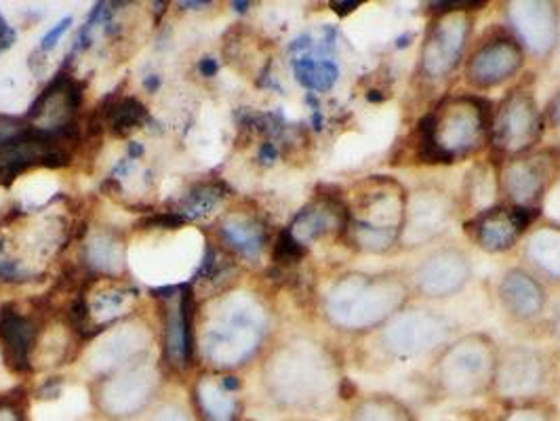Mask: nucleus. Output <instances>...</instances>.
Segmentation results:
<instances>
[{
  "label": "nucleus",
  "mask_w": 560,
  "mask_h": 421,
  "mask_svg": "<svg viewBox=\"0 0 560 421\" xmlns=\"http://www.w3.org/2000/svg\"><path fill=\"white\" fill-rule=\"evenodd\" d=\"M508 34L525 56L546 59L560 43V7L557 2H508Z\"/></svg>",
  "instance_id": "12"
},
{
  "label": "nucleus",
  "mask_w": 560,
  "mask_h": 421,
  "mask_svg": "<svg viewBox=\"0 0 560 421\" xmlns=\"http://www.w3.org/2000/svg\"><path fill=\"white\" fill-rule=\"evenodd\" d=\"M225 241L236 252L257 257L266 245V230L257 220H232L224 225Z\"/></svg>",
  "instance_id": "23"
},
{
  "label": "nucleus",
  "mask_w": 560,
  "mask_h": 421,
  "mask_svg": "<svg viewBox=\"0 0 560 421\" xmlns=\"http://www.w3.org/2000/svg\"><path fill=\"white\" fill-rule=\"evenodd\" d=\"M535 218V211H525L508 202L491 204L472 215V220L466 224V232L478 249L495 255L521 245Z\"/></svg>",
  "instance_id": "14"
},
{
  "label": "nucleus",
  "mask_w": 560,
  "mask_h": 421,
  "mask_svg": "<svg viewBox=\"0 0 560 421\" xmlns=\"http://www.w3.org/2000/svg\"><path fill=\"white\" fill-rule=\"evenodd\" d=\"M493 421H559V416L550 402H541V405L505 407Z\"/></svg>",
  "instance_id": "24"
},
{
  "label": "nucleus",
  "mask_w": 560,
  "mask_h": 421,
  "mask_svg": "<svg viewBox=\"0 0 560 421\" xmlns=\"http://www.w3.org/2000/svg\"><path fill=\"white\" fill-rule=\"evenodd\" d=\"M0 339L2 356L15 373H28L30 348L34 341V325L28 318L15 314L11 306L0 312Z\"/></svg>",
  "instance_id": "20"
},
{
  "label": "nucleus",
  "mask_w": 560,
  "mask_h": 421,
  "mask_svg": "<svg viewBox=\"0 0 560 421\" xmlns=\"http://www.w3.org/2000/svg\"><path fill=\"white\" fill-rule=\"evenodd\" d=\"M343 375L336 359L327 350L310 348L308 359L291 363L289 371L272 386L280 402L300 411H325L341 400Z\"/></svg>",
  "instance_id": "7"
},
{
  "label": "nucleus",
  "mask_w": 560,
  "mask_h": 421,
  "mask_svg": "<svg viewBox=\"0 0 560 421\" xmlns=\"http://www.w3.org/2000/svg\"><path fill=\"white\" fill-rule=\"evenodd\" d=\"M143 84H145V89H148V91H156L161 81H159L156 77H150V79H145V83Z\"/></svg>",
  "instance_id": "39"
},
{
  "label": "nucleus",
  "mask_w": 560,
  "mask_h": 421,
  "mask_svg": "<svg viewBox=\"0 0 560 421\" xmlns=\"http://www.w3.org/2000/svg\"><path fill=\"white\" fill-rule=\"evenodd\" d=\"M498 300L516 323L539 320L548 309L546 286L527 268H510L498 284Z\"/></svg>",
  "instance_id": "16"
},
{
  "label": "nucleus",
  "mask_w": 560,
  "mask_h": 421,
  "mask_svg": "<svg viewBox=\"0 0 560 421\" xmlns=\"http://www.w3.org/2000/svg\"><path fill=\"white\" fill-rule=\"evenodd\" d=\"M525 51L521 45L508 34H491L466 59V81L475 89H495L500 84L512 81L525 66Z\"/></svg>",
  "instance_id": "13"
},
{
  "label": "nucleus",
  "mask_w": 560,
  "mask_h": 421,
  "mask_svg": "<svg viewBox=\"0 0 560 421\" xmlns=\"http://www.w3.org/2000/svg\"><path fill=\"white\" fill-rule=\"evenodd\" d=\"M209 2H190V0H184V2H179V7L182 9H202V7H207Z\"/></svg>",
  "instance_id": "37"
},
{
  "label": "nucleus",
  "mask_w": 560,
  "mask_h": 421,
  "mask_svg": "<svg viewBox=\"0 0 560 421\" xmlns=\"http://www.w3.org/2000/svg\"><path fill=\"white\" fill-rule=\"evenodd\" d=\"M451 334L453 325L445 314L407 304L377 331V348L394 361H416L441 352Z\"/></svg>",
  "instance_id": "8"
},
{
  "label": "nucleus",
  "mask_w": 560,
  "mask_h": 421,
  "mask_svg": "<svg viewBox=\"0 0 560 421\" xmlns=\"http://www.w3.org/2000/svg\"><path fill=\"white\" fill-rule=\"evenodd\" d=\"M220 190L215 188V186H202L200 190L197 192H192L190 197L186 198V202H184V207H182V215L186 218H198V215H205V213H209L213 207H215V202L220 200Z\"/></svg>",
  "instance_id": "25"
},
{
  "label": "nucleus",
  "mask_w": 560,
  "mask_h": 421,
  "mask_svg": "<svg viewBox=\"0 0 560 421\" xmlns=\"http://www.w3.org/2000/svg\"><path fill=\"white\" fill-rule=\"evenodd\" d=\"M472 279L470 255L453 247H436L425 253L407 274L411 293L425 300H447L466 289Z\"/></svg>",
  "instance_id": "11"
},
{
  "label": "nucleus",
  "mask_w": 560,
  "mask_h": 421,
  "mask_svg": "<svg viewBox=\"0 0 560 421\" xmlns=\"http://www.w3.org/2000/svg\"><path fill=\"white\" fill-rule=\"evenodd\" d=\"M500 348L485 334H468L439 352L430 384L441 400L468 402L489 396Z\"/></svg>",
  "instance_id": "4"
},
{
  "label": "nucleus",
  "mask_w": 560,
  "mask_h": 421,
  "mask_svg": "<svg viewBox=\"0 0 560 421\" xmlns=\"http://www.w3.org/2000/svg\"><path fill=\"white\" fill-rule=\"evenodd\" d=\"M247 7H249V2H232V9H236V11H247Z\"/></svg>",
  "instance_id": "40"
},
{
  "label": "nucleus",
  "mask_w": 560,
  "mask_h": 421,
  "mask_svg": "<svg viewBox=\"0 0 560 421\" xmlns=\"http://www.w3.org/2000/svg\"><path fill=\"white\" fill-rule=\"evenodd\" d=\"M548 120H550V125L560 131V91L555 95V100L550 102V106H548Z\"/></svg>",
  "instance_id": "33"
},
{
  "label": "nucleus",
  "mask_w": 560,
  "mask_h": 421,
  "mask_svg": "<svg viewBox=\"0 0 560 421\" xmlns=\"http://www.w3.org/2000/svg\"><path fill=\"white\" fill-rule=\"evenodd\" d=\"M434 17L430 20L423 34L418 74L428 83H445L468 49L472 28H475V9L485 7V2H434Z\"/></svg>",
  "instance_id": "5"
},
{
  "label": "nucleus",
  "mask_w": 560,
  "mask_h": 421,
  "mask_svg": "<svg viewBox=\"0 0 560 421\" xmlns=\"http://www.w3.org/2000/svg\"><path fill=\"white\" fill-rule=\"evenodd\" d=\"M409 190L390 175H369L357 182L346 204L348 247L364 255H386L402 238Z\"/></svg>",
  "instance_id": "2"
},
{
  "label": "nucleus",
  "mask_w": 560,
  "mask_h": 421,
  "mask_svg": "<svg viewBox=\"0 0 560 421\" xmlns=\"http://www.w3.org/2000/svg\"><path fill=\"white\" fill-rule=\"evenodd\" d=\"M141 154H143V148H141L140 143H131V145H129V156L138 159Z\"/></svg>",
  "instance_id": "38"
},
{
  "label": "nucleus",
  "mask_w": 560,
  "mask_h": 421,
  "mask_svg": "<svg viewBox=\"0 0 560 421\" xmlns=\"http://www.w3.org/2000/svg\"><path fill=\"white\" fill-rule=\"evenodd\" d=\"M159 421H186V420H182V418H179V416H165V418H161V420Z\"/></svg>",
  "instance_id": "41"
},
{
  "label": "nucleus",
  "mask_w": 560,
  "mask_h": 421,
  "mask_svg": "<svg viewBox=\"0 0 560 421\" xmlns=\"http://www.w3.org/2000/svg\"><path fill=\"white\" fill-rule=\"evenodd\" d=\"M548 334L560 341V297L555 302L552 309H550V316H548Z\"/></svg>",
  "instance_id": "31"
},
{
  "label": "nucleus",
  "mask_w": 560,
  "mask_h": 421,
  "mask_svg": "<svg viewBox=\"0 0 560 421\" xmlns=\"http://www.w3.org/2000/svg\"><path fill=\"white\" fill-rule=\"evenodd\" d=\"M186 224V218L184 215H177V213H163V215H154V218H148L143 225H152V227H179V225Z\"/></svg>",
  "instance_id": "28"
},
{
  "label": "nucleus",
  "mask_w": 560,
  "mask_h": 421,
  "mask_svg": "<svg viewBox=\"0 0 560 421\" xmlns=\"http://www.w3.org/2000/svg\"><path fill=\"white\" fill-rule=\"evenodd\" d=\"M541 133L544 114L529 84L514 86L491 113L489 143L504 161L533 150Z\"/></svg>",
  "instance_id": "10"
},
{
  "label": "nucleus",
  "mask_w": 560,
  "mask_h": 421,
  "mask_svg": "<svg viewBox=\"0 0 560 421\" xmlns=\"http://www.w3.org/2000/svg\"><path fill=\"white\" fill-rule=\"evenodd\" d=\"M28 277L9 259H0V281L20 282L26 281Z\"/></svg>",
  "instance_id": "29"
},
{
  "label": "nucleus",
  "mask_w": 560,
  "mask_h": 421,
  "mask_svg": "<svg viewBox=\"0 0 560 421\" xmlns=\"http://www.w3.org/2000/svg\"><path fill=\"white\" fill-rule=\"evenodd\" d=\"M298 245L304 249L312 241L331 238V241H343L346 234V204L343 198L318 197L310 202L304 211L298 213L295 222L287 230Z\"/></svg>",
  "instance_id": "17"
},
{
  "label": "nucleus",
  "mask_w": 560,
  "mask_h": 421,
  "mask_svg": "<svg viewBox=\"0 0 560 421\" xmlns=\"http://www.w3.org/2000/svg\"><path fill=\"white\" fill-rule=\"evenodd\" d=\"M559 388V366L552 354L533 346L500 350L489 396L502 407L550 402Z\"/></svg>",
  "instance_id": "6"
},
{
  "label": "nucleus",
  "mask_w": 560,
  "mask_h": 421,
  "mask_svg": "<svg viewBox=\"0 0 560 421\" xmlns=\"http://www.w3.org/2000/svg\"><path fill=\"white\" fill-rule=\"evenodd\" d=\"M491 106L478 95H448L421 120V154L430 163H457L489 143Z\"/></svg>",
  "instance_id": "3"
},
{
  "label": "nucleus",
  "mask_w": 560,
  "mask_h": 421,
  "mask_svg": "<svg viewBox=\"0 0 560 421\" xmlns=\"http://www.w3.org/2000/svg\"><path fill=\"white\" fill-rule=\"evenodd\" d=\"M26 129H28V127L22 125L20 120L0 116V148H4V145H9L11 141L18 140Z\"/></svg>",
  "instance_id": "26"
},
{
  "label": "nucleus",
  "mask_w": 560,
  "mask_h": 421,
  "mask_svg": "<svg viewBox=\"0 0 560 421\" xmlns=\"http://www.w3.org/2000/svg\"><path fill=\"white\" fill-rule=\"evenodd\" d=\"M346 421H418L413 409L398 396L366 394L352 407Z\"/></svg>",
  "instance_id": "21"
},
{
  "label": "nucleus",
  "mask_w": 560,
  "mask_h": 421,
  "mask_svg": "<svg viewBox=\"0 0 560 421\" xmlns=\"http://www.w3.org/2000/svg\"><path fill=\"white\" fill-rule=\"evenodd\" d=\"M331 7L336 9L337 13H348V11L357 9L359 2H331Z\"/></svg>",
  "instance_id": "36"
},
{
  "label": "nucleus",
  "mask_w": 560,
  "mask_h": 421,
  "mask_svg": "<svg viewBox=\"0 0 560 421\" xmlns=\"http://www.w3.org/2000/svg\"><path fill=\"white\" fill-rule=\"evenodd\" d=\"M521 245L527 270L539 281L560 284V224L532 225Z\"/></svg>",
  "instance_id": "18"
},
{
  "label": "nucleus",
  "mask_w": 560,
  "mask_h": 421,
  "mask_svg": "<svg viewBox=\"0 0 560 421\" xmlns=\"http://www.w3.org/2000/svg\"><path fill=\"white\" fill-rule=\"evenodd\" d=\"M198 70H200V74H202V77L211 79V77H215V74H218V61H215L213 57H205V59H200Z\"/></svg>",
  "instance_id": "34"
},
{
  "label": "nucleus",
  "mask_w": 560,
  "mask_h": 421,
  "mask_svg": "<svg viewBox=\"0 0 560 421\" xmlns=\"http://www.w3.org/2000/svg\"><path fill=\"white\" fill-rule=\"evenodd\" d=\"M560 179V148H533L505 159L498 168V190L508 204L535 211Z\"/></svg>",
  "instance_id": "9"
},
{
  "label": "nucleus",
  "mask_w": 560,
  "mask_h": 421,
  "mask_svg": "<svg viewBox=\"0 0 560 421\" xmlns=\"http://www.w3.org/2000/svg\"><path fill=\"white\" fill-rule=\"evenodd\" d=\"M114 95H110L102 108H97L104 118L110 120L114 136L125 138L129 136L133 129H138L141 122L145 120V106L140 104L136 97H125L120 102L113 104Z\"/></svg>",
  "instance_id": "22"
},
{
  "label": "nucleus",
  "mask_w": 560,
  "mask_h": 421,
  "mask_svg": "<svg viewBox=\"0 0 560 421\" xmlns=\"http://www.w3.org/2000/svg\"><path fill=\"white\" fill-rule=\"evenodd\" d=\"M0 421H26V416L18 405L2 402L0 405Z\"/></svg>",
  "instance_id": "30"
},
{
  "label": "nucleus",
  "mask_w": 560,
  "mask_h": 421,
  "mask_svg": "<svg viewBox=\"0 0 560 421\" xmlns=\"http://www.w3.org/2000/svg\"><path fill=\"white\" fill-rule=\"evenodd\" d=\"M453 218V200L439 186H420L407 198V220L400 245L421 247L445 232Z\"/></svg>",
  "instance_id": "15"
},
{
  "label": "nucleus",
  "mask_w": 560,
  "mask_h": 421,
  "mask_svg": "<svg viewBox=\"0 0 560 421\" xmlns=\"http://www.w3.org/2000/svg\"><path fill=\"white\" fill-rule=\"evenodd\" d=\"M409 297L411 286L402 272H348L323 295V314L337 331L364 336L380 331Z\"/></svg>",
  "instance_id": "1"
},
{
  "label": "nucleus",
  "mask_w": 560,
  "mask_h": 421,
  "mask_svg": "<svg viewBox=\"0 0 560 421\" xmlns=\"http://www.w3.org/2000/svg\"><path fill=\"white\" fill-rule=\"evenodd\" d=\"M13 40H15V32L7 26L4 17L0 15V51L9 49L13 45Z\"/></svg>",
  "instance_id": "32"
},
{
  "label": "nucleus",
  "mask_w": 560,
  "mask_h": 421,
  "mask_svg": "<svg viewBox=\"0 0 560 421\" xmlns=\"http://www.w3.org/2000/svg\"><path fill=\"white\" fill-rule=\"evenodd\" d=\"M213 266H215V252L209 247L207 253H205V259H202V268L198 270V277H205V274H209Z\"/></svg>",
  "instance_id": "35"
},
{
  "label": "nucleus",
  "mask_w": 560,
  "mask_h": 421,
  "mask_svg": "<svg viewBox=\"0 0 560 421\" xmlns=\"http://www.w3.org/2000/svg\"><path fill=\"white\" fill-rule=\"evenodd\" d=\"M70 26H72V17H63L61 22H57L56 26L43 36V40H40V49H43V51H51V49H56L59 38L66 34V30L70 28Z\"/></svg>",
  "instance_id": "27"
},
{
  "label": "nucleus",
  "mask_w": 560,
  "mask_h": 421,
  "mask_svg": "<svg viewBox=\"0 0 560 421\" xmlns=\"http://www.w3.org/2000/svg\"><path fill=\"white\" fill-rule=\"evenodd\" d=\"M291 54H298L293 59L295 79L310 91H329L337 83L339 70L336 61L325 56V45L314 51L310 36H302L291 45Z\"/></svg>",
  "instance_id": "19"
}]
</instances>
